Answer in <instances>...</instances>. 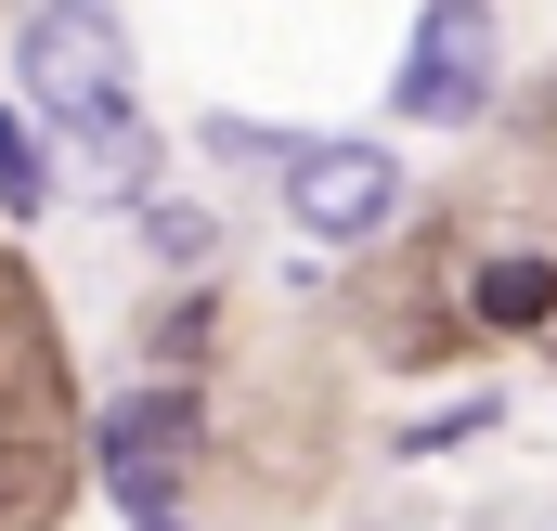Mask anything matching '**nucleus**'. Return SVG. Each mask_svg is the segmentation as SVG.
I'll return each instance as SVG.
<instances>
[{
  "label": "nucleus",
  "instance_id": "obj_3",
  "mask_svg": "<svg viewBox=\"0 0 557 531\" xmlns=\"http://www.w3.org/2000/svg\"><path fill=\"white\" fill-rule=\"evenodd\" d=\"M285 195H298V234L376 247V234L403 221V156H389V143H298V156H285Z\"/></svg>",
  "mask_w": 557,
  "mask_h": 531
},
{
  "label": "nucleus",
  "instance_id": "obj_5",
  "mask_svg": "<svg viewBox=\"0 0 557 531\" xmlns=\"http://www.w3.org/2000/svg\"><path fill=\"white\" fill-rule=\"evenodd\" d=\"M0 208H13V221H39V208H52V143H39L26 104L0 118Z\"/></svg>",
  "mask_w": 557,
  "mask_h": 531
},
{
  "label": "nucleus",
  "instance_id": "obj_6",
  "mask_svg": "<svg viewBox=\"0 0 557 531\" xmlns=\"http://www.w3.org/2000/svg\"><path fill=\"white\" fill-rule=\"evenodd\" d=\"M557 311V260H480V324H545Z\"/></svg>",
  "mask_w": 557,
  "mask_h": 531
},
{
  "label": "nucleus",
  "instance_id": "obj_4",
  "mask_svg": "<svg viewBox=\"0 0 557 531\" xmlns=\"http://www.w3.org/2000/svg\"><path fill=\"white\" fill-rule=\"evenodd\" d=\"M182 467H195V402L182 390H131L104 415V493L156 519V506H182Z\"/></svg>",
  "mask_w": 557,
  "mask_h": 531
},
{
  "label": "nucleus",
  "instance_id": "obj_2",
  "mask_svg": "<svg viewBox=\"0 0 557 531\" xmlns=\"http://www.w3.org/2000/svg\"><path fill=\"white\" fill-rule=\"evenodd\" d=\"M493 78H506V26H493V0H428L389 104L428 118V131H467V118H493Z\"/></svg>",
  "mask_w": 557,
  "mask_h": 531
},
{
  "label": "nucleus",
  "instance_id": "obj_1",
  "mask_svg": "<svg viewBox=\"0 0 557 531\" xmlns=\"http://www.w3.org/2000/svg\"><path fill=\"white\" fill-rule=\"evenodd\" d=\"M13 78H26V104H39V131H65V143L143 208V182H156V131H143V104H131V39H117V13H104V0H39Z\"/></svg>",
  "mask_w": 557,
  "mask_h": 531
}]
</instances>
